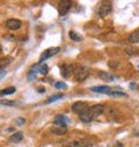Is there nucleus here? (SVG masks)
Segmentation results:
<instances>
[{
  "label": "nucleus",
  "mask_w": 139,
  "mask_h": 147,
  "mask_svg": "<svg viewBox=\"0 0 139 147\" xmlns=\"http://www.w3.org/2000/svg\"><path fill=\"white\" fill-rule=\"evenodd\" d=\"M3 78H4V68L1 67V79H3Z\"/></svg>",
  "instance_id": "29"
},
{
  "label": "nucleus",
  "mask_w": 139,
  "mask_h": 147,
  "mask_svg": "<svg viewBox=\"0 0 139 147\" xmlns=\"http://www.w3.org/2000/svg\"><path fill=\"white\" fill-rule=\"evenodd\" d=\"M15 123L18 124V126H23V124L26 123V119H24V118H18V119L15 120Z\"/></svg>",
  "instance_id": "22"
},
{
  "label": "nucleus",
  "mask_w": 139,
  "mask_h": 147,
  "mask_svg": "<svg viewBox=\"0 0 139 147\" xmlns=\"http://www.w3.org/2000/svg\"><path fill=\"white\" fill-rule=\"evenodd\" d=\"M88 75H90V70L86 66H78L75 68V71H74V76H75V79L78 82L86 80L88 78Z\"/></svg>",
  "instance_id": "1"
},
{
  "label": "nucleus",
  "mask_w": 139,
  "mask_h": 147,
  "mask_svg": "<svg viewBox=\"0 0 139 147\" xmlns=\"http://www.w3.org/2000/svg\"><path fill=\"white\" fill-rule=\"evenodd\" d=\"M54 86H55V88H58V90H66L67 88V84L64 82H56Z\"/></svg>",
  "instance_id": "21"
},
{
  "label": "nucleus",
  "mask_w": 139,
  "mask_h": 147,
  "mask_svg": "<svg viewBox=\"0 0 139 147\" xmlns=\"http://www.w3.org/2000/svg\"><path fill=\"white\" fill-rule=\"evenodd\" d=\"M119 64L118 62H108V67H111V68H114V67H116Z\"/></svg>",
  "instance_id": "24"
},
{
  "label": "nucleus",
  "mask_w": 139,
  "mask_h": 147,
  "mask_svg": "<svg viewBox=\"0 0 139 147\" xmlns=\"http://www.w3.org/2000/svg\"><path fill=\"white\" fill-rule=\"evenodd\" d=\"M9 142L11 143H19V142H22L23 140V132H20V131H16L13 132L11 136H9Z\"/></svg>",
  "instance_id": "14"
},
{
  "label": "nucleus",
  "mask_w": 139,
  "mask_h": 147,
  "mask_svg": "<svg viewBox=\"0 0 139 147\" xmlns=\"http://www.w3.org/2000/svg\"><path fill=\"white\" fill-rule=\"evenodd\" d=\"M38 91H39V92H40V94H43V92H44V91H46V88H44V87H39V88H38Z\"/></svg>",
  "instance_id": "26"
},
{
  "label": "nucleus",
  "mask_w": 139,
  "mask_h": 147,
  "mask_svg": "<svg viewBox=\"0 0 139 147\" xmlns=\"http://www.w3.org/2000/svg\"><path fill=\"white\" fill-rule=\"evenodd\" d=\"M74 68H75V67H74V64H62V66H60V74H62V76L63 78H70L71 76V75H72L74 74Z\"/></svg>",
  "instance_id": "7"
},
{
  "label": "nucleus",
  "mask_w": 139,
  "mask_h": 147,
  "mask_svg": "<svg viewBox=\"0 0 139 147\" xmlns=\"http://www.w3.org/2000/svg\"><path fill=\"white\" fill-rule=\"evenodd\" d=\"M79 118H80V120L83 123H91L94 120V116H92V114L90 112V109L86 110L84 112H82L80 115H79Z\"/></svg>",
  "instance_id": "11"
},
{
  "label": "nucleus",
  "mask_w": 139,
  "mask_h": 147,
  "mask_svg": "<svg viewBox=\"0 0 139 147\" xmlns=\"http://www.w3.org/2000/svg\"><path fill=\"white\" fill-rule=\"evenodd\" d=\"M138 67H139V64H138Z\"/></svg>",
  "instance_id": "30"
},
{
  "label": "nucleus",
  "mask_w": 139,
  "mask_h": 147,
  "mask_svg": "<svg viewBox=\"0 0 139 147\" xmlns=\"http://www.w3.org/2000/svg\"><path fill=\"white\" fill-rule=\"evenodd\" d=\"M128 42L135 44V43H139V30L138 31H134L128 35Z\"/></svg>",
  "instance_id": "15"
},
{
  "label": "nucleus",
  "mask_w": 139,
  "mask_h": 147,
  "mask_svg": "<svg viewBox=\"0 0 139 147\" xmlns=\"http://www.w3.org/2000/svg\"><path fill=\"white\" fill-rule=\"evenodd\" d=\"M71 1L70 0H60L59 1V7H58V9H59V15L60 16H64V15H67V12L70 11V8H71Z\"/></svg>",
  "instance_id": "5"
},
{
  "label": "nucleus",
  "mask_w": 139,
  "mask_h": 147,
  "mask_svg": "<svg viewBox=\"0 0 139 147\" xmlns=\"http://www.w3.org/2000/svg\"><path fill=\"white\" fill-rule=\"evenodd\" d=\"M130 88H132V90H134V88H138V86H136L135 83H131V84H130Z\"/></svg>",
  "instance_id": "27"
},
{
  "label": "nucleus",
  "mask_w": 139,
  "mask_h": 147,
  "mask_svg": "<svg viewBox=\"0 0 139 147\" xmlns=\"http://www.w3.org/2000/svg\"><path fill=\"white\" fill-rule=\"evenodd\" d=\"M54 123L55 126H62V127H67L70 123H71V120H70L68 116L66 115H56L54 119Z\"/></svg>",
  "instance_id": "6"
},
{
  "label": "nucleus",
  "mask_w": 139,
  "mask_h": 147,
  "mask_svg": "<svg viewBox=\"0 0 139 147\" xmlns=\"http://www.w3.org/2000/svg\"><path fill=\"white\" fill-rule=\"evenodd\" d=\"M99 76H101L102 79H104V80H107V82H112L114 79H115L114 75H111V74H108V72H99Z\"/></svg>",
  "instance_id": "17"
},
{
  "label": "nucleus",
  "mask_w": 139,
  "mask_h": 147,
  "mask_svg": "<svg viewBox=\"0 0 139 147\" xmlns=\"http://www.w3.org/2000/svg\"><path fill=\"white\" fill-rule=\"evenodd\" d=\"M111 11H112V4L108 3V1H104V3H102L101 5H99V8H98V16L106 18V16H108L111 13Z\"/></svg>",
  "instance_id": "3"
},
{
  "label": "nucleus",
  "mask_w": 139,
  "mask_h": 147,
  "mask_svg": "<svg viewBox=\"0 0 139 147\" xmlns=\"http://www.w3.org/2000/svg\"><path fill=\"white\" fill-rule=\"evenodd\" d=\"M90 112L92 114L94 118H96V116L102 115L104 112V106L103 105H94L90 107Z\"/></svg>",
  "instance_id": "8"
},
{
  "label": "nucleus",
  "mask_w": 139,
  "mask_h": 147,
  "mask_svg": "<svg viewBox=\"0 0 139 147\" xmlns=\"http://www.w3.org/2000/svg\"><path fill=\"white\" fill-rule=\"evenodd\" d=\"M91 91L92 92H98V94H107L108 95L114 90L110 88L108 86H95V87H91Z\"/></svg>",
  "instance_id": "10"
},
{
  "label": "nucleus",
  "mask_w": 139,
  "mask_h": 147,
  "mask_svg": "<svg viewBox=\"0 0 139 147\" xmlns=\"http://www.w3.org/2000/svg\"><path fill=\"white\" fill-rule=\"evenodd\" d=\"M62 98H63L62 94H56V95H52V96L48 98V99L46 100V103H48V105H50V103H54L55 100H59V99H62Z\"/></svg>",
  "instance_id": "19"
},
{
  "label": "nucleus",
  "mask_w": 139,
  "mask_h": 147,
  "mask_svg": "<svg viewBox=\"0 0 139 147\" xmlns=\"http://www.w3.org/2000/svg\"><path fill=\"white\" fill-rule=\"evenodd\" d=\"M71 147H92L91 142L86 139H80V140H74L71 143Z\"/></svg>",
  "instance_id": "13"
},
{
  "label": "nucleus",
  "mask_w": 139,
  "mask_h": 147,
  "mask_svg": "<svg viewBox=\"0 0 139 147\" xmlns=\"http://www.w3.org/2000/svg\"><path fill=\"white\" fill-rule=\"evenodd\" d=\"M1 105H7V106H15V103H13V100H1Z\"/></svg>",
  "instance_id": "23"
},
{
  "label": "nucleus",
  "mask_w": 139,
  "mask_h": 147,
  "mask_svg": "<svg viewBox=\"0 0 139 147\" xmlns=\"http://www.w3.org/2000/svg\"><path fill=\"white\" fill-rule=\"evenodd\" d=\"M88 105L86 103V102H75L72 106H71V110H72V112H75V114H78V115H80L82 112H84L86 110H88Z\"/></svg>",
  "instance_id": "4"
},
{
  "label": "nucleus",
  "mask_w": 139,
  "mask_h": 147,
  "mask_svg": "<svg viewBox=\"0 0 139 147\" xmlns=\"http://www.w3.org/2000/svg\"><path fill=\"white\" fill-rule=\"evenodd\" d=\"M112 147H124V144L122 143V142H116V143L114 144V146H112Z\"/></svg>",
  "instance_id": "25"
},
{
  "label": "nucleus",
  "mask_w": 139,
  "mask_h": 147,
  "mask_svg": "<svg viewBox=\"0 0 139 147\" xmlns=\"http://www.w3.org/2000/svg\"><path fill=\"white\" fill-rule=\"evenodd\" d=\"M5 26H7V28H9V30H19L20 27H22V22L18 19H8L7 22H5Z\"/></svg>",
  "instance_id": "9"
},
{
  "label": "nucleus",
  "mask_w": 139,
  "mask_h": 147,
  "mask_svg": "<svg viewBox=\"0 0 139 147\" xmlns=\"http://www.w3.org/2000/svg\"><path fill=\"white\" fill-rule=\"evenodd\" d=\"M16 91V88L15 87H8V88H4V90H1V95H11V94H13Z\"/></svg>",
  "instance_id": "20"
},
{
  "label": "nucleus",
  "mask_w": 139,
  "mask_h": 147,
  "mask_svg": "<svg viewBox=\"0 0 139 147\" xmlns=\"http://www.w3.org/2000/svg\"><path fill=\"white\" fill-rule=\"evenodd\" d=\"M108 96H115V98H126L127 94H124L123 91H111L108 94Z\"/></svg>",
  "instance_id": "18"
},
{
  "label": "nucleus",
  "mask_w": 139,
  "mask_h": 147,
  "mask_svg": "<svg viewBox=\"0 0 139 147\" xmlns=\"http://www.w3.org/2000/svg\"><path fill=\"white\" fill-rule=\"evenodd\" d=\"M54 135H59L62 136L64 135V134H67V127H62V126H54V127H51L50 130Z\"/></svg>",
  "instance_id": "12"
},
{
  "label": "nucleus",
  "mask_w": 139,
  "mask_h": 147,
  "mask_svg": "<svg viewBox=\"0 0 139 147\" xmlns=\"http://www.w3.org/2000/svg\"><path fill=\"white\" fill-rule=\"evenodd\" d=\"M136 50H127V54H135Z\"/></svg>",
  "instance_id": "28"
},
{
  "label": "nucleus",
  "mask_w": 139,
  "mask_h": 147,
  "mask_svg": "<svg viewBox=\"0 0 139 147\" xmlns=\"http://www.w3.org/2000/svg\"><path fill=\"white\" fill-rule=\"evenodd\" d=\"M68 36H70V39L71 40H74V42H82V36L79 35V34H76L75 31H70L68 32Z\"/></svg>",
  "instance_id": "16"
},
{
  "label": "nucleus",
  "mask_w": 139,
  "mask_h": 147,
  "mask_svg": "<svg viewBox=\"0 0 139 147\" xmlns=\"http://www.w3.org/2000/svg\"><path fill=\"white\" fill-rule=\"evenodd\" d=\"M59 52H60V47H52V48H48V50L43 51L42 55H40V60H39L38 63H39V64H42L46 59L51 58V56H54V55L59 54Z\"/></svg>",
  "instance_id": "2"
}]
</instances>
